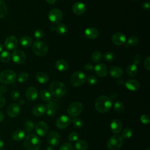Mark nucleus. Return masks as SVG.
Here are the masks:
<instances>
[{
  "instance_id": "1",
  "label": "nucleus",
  "mask_w": 150,
  "mask_h": 150,
  "mask_svg": "<svg viewBox=\"0 0 150 150\" xmlns=\"http://www.w3.org/2000/svg\"><path fill=\"white\" fill-rule=\"evenodd\" d=\"M112 102L111 99L106 96H100L96 100L95 108L100 113H105L111 108Z\"/></svg>"
},
{
  "instance_id": "2",
  "label": "nucleus",
  "mask_w": 150,
  "mask_h": 150,
  "mask_svg": "<svg viewBox=\"0 0 150 150\" xmlns=\"http://www.w3.org/2000/svg\"><path fill=\"white\" fill-rule=\"evenodd\" d=\"M41 144L40 138L33 134H28L23 141V146L26 150H39Z\"/></svg>"
},
{
  "instance_id": "3",
  "label": "nucleus",
  "mask_w": 150,
  "mask_h": 150,
  "mask_svg": "<svg viewBox=\"0 0 150 150\" xmlns=\"http://www.w3.org/2000/svg\"><path fill=\"white\" fill-rule=\"evenodd\" d=\"M66 87L65 85L59 81L52 82L49 87L50 94L55 97H62L66 93Z\"/></svg>"
},
{
  "instance_id": "4",
  "label": "nucleus",
  "mask_w": 150,
  "mask_h": 150,
  "mask_svg": "<svg viewBox=\"0 0 150 150\" xmlns=\"http://www.w3.org/2000/svg\"><path fill=\"white\" fill-rule=\"evenodd\" d=\"M46 107L47 115L50 117H54L60 107V101L57 98H51L45 105Z\"/></svg>"
},
{
  "instance_id": "5",
  "label": "nucleus",
  "mask_w": 150,
  "mask_h": 150,
  "mask_svg": "<svg viewBox=\"0 0 150 150\" xmlns=\"http://www.w3.org/2000/svg\"><path fill=\"white\" fill-rule=\"evenodd\" d=\"M32 51L39 56H44L47 53L48 46L44 42L36 40L32 45Z\"/></svg>"
},
{
  "instance_id": "6",
  "label": "nucleus",
  "mask_w": 150,
  "mask_h": 150,
  "mask_svg": "<svg viewBox=\"0 0 150 150\" xmlns=\"http://www.w3.org/2000/svg\"><path fill=\"white\" fill-rule=\"evenodd\" d=\"M16 79L15 73L11 70H5L0 73V81L4 84L13 83Z\"/></svg>"
},
{
  "instance_id": "7",
  "label": "nucleus",
  "mask_w": 150,
  "mask_h": 150,
  "mask_svg": "<svg viewBox=\"0 0 150 150\" xmlns=\"http://www.w3.org/2000/svg\"><path fill=\"white\" fill-rule=\"evenodd\" d=\"M122 138L118 135H115L108 140L107 146L110 150H118L122 147Z\"/></svg>"
},
{
  "instance_id": "8",
  "label": "nucleus",
  "mask_w": 150,
  "mask_h": 150,
  "mask_svg": "<svg viewBox=\"0 0 150 150\" xmlns=\"http://www.w3.org/2000/svg\"><path fill=\"white\" fill-rule=\"evenodd\" d=\"M86 80V75L82 71H76L70 79V84L73 87H79L81 86Z\"/></svg>"
},
{
  "instance_id": "9",
  "label": "nucleus",
  "mask_w": 150,
  "mask_h": 150,
  "mask_svg": "<svg viewBox=\"0 0 150 150\" xmlns=\"http://www.w3.org/2000/svg\"><path fill=\"white\" fill-rule=\"evenodd\" d=\"M83 108V104L80 102L76 101L71 103L68 106L67 111L69 115L72 117H76L81 112Z\"/></svg>"
},
{
  "instance_id": "10",
  "label": "nucleus",
  "mask_w": 150,
  "mask_h": 150,
  "mask_svg": "<svg viewBox=\"0 0 150 150\" xmlns=\"http://www.w3.org/2000/svg\"><path fill=\"white\" fill-rule=\"evenodd\" d=\"M48 18L53 24H59L62 20L63 14L62 11L57 8H54L50 11L48 14Z\"/></svg>"
},
{
  "instance_id": "11",
  "label": "nucleus",
  "mask_w": 150,
  "mask_h": 150,
  "mask_svg": "<svg viewBox=\"0 0 150 150\" xmlns=\"http://www.w3.org/2000/svg\"><path fill=\"white\" fill-rule=\"evenodd\" d=\"M47 140L49 144L53 146L58 145L61 141V138L59 133L55 131H52L47 135Z\"/></svg>"
},
{
  "instance_id": "12",
  "label": "nucleus",
  "mask_w": 150,
  "mask_h": 150,
  "mask_svg": "<svg viewBox=\"0 0 150 150\" xmlns=\"http://www.w3.org/2000/svg\"><path fill=\"white\" fill-rule=\"evenodd\" d=\"M12 59L15 63L21 64L25 62L26 55L23 50L16 49L12 54Z\"/></svg>"
},
{
  "instance_id": "13",
  "label": "nucleus",
  "mask_w": 150,
  "mask_h": 150,
  "mask_svg": "<svg viewBox=\"0 0 150 150\" xmlns=\"http://www.w3.org/2000/svg\"><path fill=\"white\" fill-rule=\"evenodd\" d=\"M36 133L40 137L45 136L49 130L48 125L44 121H39L38 122L35 127Z\"/></svg>"
},
{
  "instance_id": "14",
  "label": "nucleus",
  "mask_w": 150,
  "mask_h": 150,
  "mask_svg": "<svg viewBox=\"0 0 150 150\" xmlns=\"http://www.w3.org/2000/svg\"><path fill=\"white\" fill-rule=\"evenodd\" d=\"M71 121V120L68 116L66 115H62L57 119L56 121V125L58 128L63 129L69 125Z\"/></svg>"
},
{
  "instance_id": "15",
  "label": "nucleus",
  "mask_w": 150,
  "mask_h": 150,
  "mask_svg": "<svg viewBox=\"0 0 150 150\" xmlns=\"http://www.w3.org/2000/svg\"><path fill=\"white\" fill-rule=\"evenodd\" d=\"M18 45V41L15 36H8L5 41V47L9 50H13L16 49Z\"/></svg>"
},
{
  "instance_id": "16",
  "label": "nucleus",
  "mask_w": 150,
  "mask_h": 150,
  "mask_svg": "<svg viewBox=\"0 0 150 150\" xmlns=\"http://www.w3.org/2000/svg\"><path fill=\"white\" fill-rule=\"evenodd\" d=\"M6 112L11 118L16 117L20 112V108L19 105L16 103H11L8 107Z\"/></svg>"
},
{
  "instance_id": "17",
  "label": "nucleus",
  "mask_w": 150,
  "mask_h": 150,
  "mask_svg": "<svg viewBox=\"0 0 150 150\" xmlns=\"http://www.w3.org/2000/svg\"><path fill=\"white\" fill-rule=\"evenodd\" d=\"M126 36L121 32L114 33L111 37L112 42L115 45H122L126 42Z\"/></svg>"
},
{
  "instance_id": "18",
  "label": "nucleus",
  "mask_w": 150,
  "mask_h": 150,
  "mask_svg": "<svg viewBox=\"0 0 150 150\" xmlns=\"http://www.w3.org/2000/svg\"><path fill=\"white\" fill-rule=\"evenodd\" d=\"M95 73L101 77H105L108 73V69L107 66L103 63H98L96 64L94 68Z\"/></svg>"
},
{
  "instance_id": "19",
  "label": "nucleus",
  "mask_w": 150,
  "mask_h": 150,
  "mask_svg": "<svg viewBox=\"0 0 150 150\" xmlns=\"http://www.w3.org/2000/svg\"><path fill=\"white\" fill-rule=\"evenodd\" d=\"M25 96L28 100L33 101L38 98V93L36 88L33 87H29L26 90Z\"/></svg>"
},
{
  "instance_id": "20",
  "label": "nucleus",
  "mask_w": 150,
  "mask_h": 150,
  "mask_svg": "<svg viewBox=\"0 0 150 150\" xmlns=\"http://www.w3.org/2000/svg\"><path fill=\"white\" fill-rule=\"evenodd\" d=\"M125 85L128 90L133 91H137L140 88L139 83L137 80L132 79H130L127 80V81L125 83Z\"/></svg>"
},
{
  "instance_id": "21",
  "label": "nucleus",
  "mask_w": 150,
  "mask_h": 150,
  "mask_svg": "<svg viewBox=\"0 0 150 150\" xmlns=\"http://www.w3.org/2000/svg\"><path fill=\"white\" fill-rule=\"evenodd\" d=\"M72 11L74 13L77 15H81L85 12L86 6L81 2H77L73 5Z\"/></svg>"
},
{
  "instance_id": "22",
  "label": "nucleus",
  "mask_w": 150,
  "mask_h": 150,
  "mask_svg": "<svg viewBox=\"0 0 150 150\" xmlns=\"http://www.w3.org/2000/svg\"><path fill=\"white\" fill-rule=\"evenodd\" d=\"M46 112V107L44 104H39L34 106L32 108V112L35 116H41Z\"/></svg>"
},
{
  "instance_id": "23",
  "label": "nucleus",
  "mask_w": 150,
  "mask_h": 150,
  "mask_svg": "<svg viewBox=\"0 0 150 150\" xmlns=\"http://www.w3.org/2000/svg\"><path fill=\"white\" fill-rule=\"evenodd\" d=\"M110 128L111 131L114 134L120 133L122 128V122L117 119L113 120L110 124Z\"/></svg>"
},
{
  "instance_id": "24",
  "label": "nucleus",
  "mask_w": 150,
  "mask_h": 150,
  "mask_svg": "<svg viewBox=\"0 0 150 150\" xmlns=\"http://www.w3.org/2000/svg\"><path fill=\"white\" fill-rule=\"evenodd\" d=\"M84 33L85 36L89 39H94L97 38L99 34L97 29L93 27L87 28L85 29Z\"/></svg>"
},
{
  "instance_id": "25",
  "label": "nucleus",
  "mask_w": 150,
  "mask_h": 150,
  "mask_svg": "<svg viewBox=\"0 0 150 150\" xmlns=\"http://www.w3.org/2000/svg\"><path fill=\"white\" fill-rule=\"evenodd\" d=\"M25 136V132L22 129H16L13 131L11 135L12 139L15 141H21L22 140Z\"/></svg>"
},
{
  "instance_id": "26",
  "label": "nucleus",
  "mask_w": 150,
  "mask_h": 150,
  "mask_svg": "<svg viewBox=\"0 0 150 150\" xmlns=\"http://www.w3.org/2000/svg\"><path fill=\"white\" fill-rule=\"evenodd\" d=\"M110 76L114 78H119L123 74V70L118 66H113L110 69Z\"/></svg>"
},
{
  "instance_id": "27",
  "label": "nucleus",
  "mask_w": 150,
  "mask_h": 150,
  "mask_svg": "<svg viewBox=\"0 0 150 150\" xmlns=\"http://www.w3.org/2000/svg\"><path fill=\"white\" fill-rule=\"evenodd\" d=\"M36 80L41 84H45L47 83L49 79V75L43 71L39 72L36 74Z\"/></svg>"
},
{
  "instance_id": "28",
  "label": "nucleus",
  "mask_w": 150,
  "mask_h": 150,
  "mask_svg": "<svg viewBox=\"0 0 150 150\" xmlns=\"http://www.w3.org/2000/svg\"><path fill=\"white\" fill-rule=\"evenodd\" d=\"M68 63L63 59L58 60L55 63V67L56 68V69L60 71H66L68 69Z\"/></svg>"
},
{
  "instance_id": "29",
  "label": "nucleus",
  "mask_w": 150,
  "mask_h": 150,
  "mask_svg": "<svg viewBox=\"0 0 150 150\" xmlns=\"http://www.w3.org/2000/svg\"><path fill=\"white\" fill-rule=\"evenodd\" d=\"M127 74L130 77H135L138 73V67L135 64H130L126 69Z\"/></svg>"
},
{
  "instance_id": "30",
  "label": "nucleus",
  "mask_w": 150,
  "mask_h": 150,
  "mask_svg": "<svg viewBox=\"0 0 150 150\" xmlns=\"http://www.w3.org/2000/svg\"><path fill=\"white\" fill-rule=\"evenodd\" d=\"M88 147V143L83 139L77 140L75 144V148L77 150H86Z\"/></svg>"
},
{
  "instance_id": "31",
  "label": "nucleus",
  "mask_w": 150,
  "mask_h": 150,
  "mask_svg": "<svg viewBox=\"0 0 150 150\" xmlns=\"http://www.w3.org/2000/svg\"><path fill=\"white\" fill-rule=\"evenodd\" d=\"M34 123L32 121L28 120H26L23 124V128L25 133H30L34 128Z\"/></svg>"
},
{
  "instance_id": "32",
  "label": "nucleus",
  "mask_w": 150,
  "mask_h": 150,
  "mask_svg": "<svg viewBox=\"0 0 150 150\" xmlns=\"http://www.w3.org/2000/svg\"><path fill=\"white\" fill-rule=\"evenodd\" d=\"M20 44L23 47H29L32 43V39L28 36H23L20 39Z\"/></svg>"
},
{
  "instance_id": "33",
  "label": "nucleus",
  "mask_w": 150,
  "mask_h": 150,
  "mask_svg": "<svg viewBox=\"0 0 150 150\" xmlns=\"http://www.w3.org/2000/svg\"><path fill=\"white\" fill-rule=\"evenodd\" d=\"M8 14V8L5 3L0 0V18H5Z\"/></svg>"
},
{
  "instance_id": "34",
  "label": "nucleus",
  "mask_w": 150,
  "mask_h": 150,
  "mask_svg": "<svg viewBox=\"0 0 150 150\" xmlns=\"http://www.w3.org/2000/svg\"><path fill=\"white\" fill-rule=\"evenodd\" d=\"M39 96L41 100L45 102H47L51 99V94L49 91H48L46 90H41L40 91Z\"/></svg>"
},
{
  "instance_id": "35",
  "label": "nucleus",
  "mask_w": 150,
  "mask_h": 150,
  "mask_svg": "<svg viewBox=\"0 0 150 150\" xmlns=\"http://www.w3.org/2000/svg\"><path fill=\"white\" fill-rule=\"evenodd\" d=\"M11 59V54L7 50H4L0 54V60L4 63H7L9 62Z\"/></svg>"
},
{
  "instance_id": "36",
  "label": "nucleus",
  "mask_w": 150,
  "mask_h": 150,
  "mask_svg": "<svg viewBox=\"0 0 150 150\" xmlns=\"http://www.w3.org/2000/svg\"><path fill=\"white\" fill-rule=\"evenodd\" d=\"M114 109L116 112L122 113L124 110V105L122 102L116 101L114 104Z\"/></svg>"
},
{
  "instance_id": "37",
  "label": "nucleus",
  "mask_w": 150,
  "mask_h": 150,
  "mask_svg": "<svg viewBox=\"0 0 150 150\" xmlns=\"http://www.w3.org/2000/svg\"><path fill=\"white\" fill-rule=\"evenodd\" d=\"M91 60L94 63H98L102 59V54L99 51H95L91 54Z\"/></svg>"
},
{
  "instance_id": "38",
  "label": "nucleus",
  "mask_w": 150,
  "mask_h": 150,
  "mask_svg": "<svg viewBox=\"0 0 150 150\" xmlns=\"http://www.w3.org/2000/svg\"><path fill=\"white\" fill-rule=\"evenodd\" d=\"M56 30L58 34H59L60 35H63L66 33L67 28V26H66V25H64L63 23H61V24L58 25L56 26Z\"/></svg>"
},
{
  "instance_id": "39",
  "label": "nucleus",
  "mask_w": 150,
  "mask_h": 150,
  "mask_svg": "<svg viewBox=\"0 0 150 150\" xmlns=\"http://www.w3.org/2000/svg\"><path fill=\"white\" fill-rule=\"evenodd\" d=\"M138 42H139V39L138 37L134 35L131 36L127 40V44L131 46H137L138 44Z\"/></svg>"
},
{
  "instance_id": "40",
  "label": "nucleus",
  "mask_w": 150,
  "mask_h": 150,
  "mask_svg": "<svg viewBox=\"0 0 150 150\" xmlns=\"http://www.w3.org/2000/svg\"><path fill=\"white\" fill-rule=\"evenodd\" d=\"M29 79V74L25 72L22 71L18 76V81L19 83H25Z\"/></svg>"
},
{
  "instance_id": "41",
  "label": "nucleus",
  "mask_w": 150,
  "mask_h": 150,
  "mask_svg": "<svg viewBox=\"0 0 150 150\" xmlns=\"http://www.w3.org/2000/svg\"><path fill=\"white\" fill-rule=\"evenodd\" d=\"M132 135V130L131 128H125L121 132V137L125 139H128Z\"/></svg>"
},
{
  "instance_id": "42",
  "label": "nucleus",
  "mask_w": 150,
  "mask_h": 150,
  "mask_svg": "<svg viewBox=\"0 0 150 150\" xmlns=\"http://www.w3.org/2000/svg\"><path fill=\"white\" fill-rule=\"evenodd\" d=\"M114 59H115V56L114 53H112V52H107L103 54V59L106 62H112L114 60Z\"/></svg>"
},
{
  "instance_id": "43",
  "label": "nucleus",
  "mask_w": 150,
  "mask_h": 150,
  "mask_svg": "<svg viewBox=\"0 0 150 150\" xmlns=\"http://www.w3.org/2000/svg\"><path fill=\"white\" fill-rule=\"evenodd\" d=\"M71 122H72L74 126L77 128H81L83 125V122L82 120L79 118H76L74 120H73L72 121H71Z\"/></svg>"
},
{
  "instance_id": "44",
  "label": "nucleus",
  "mask_w": 150,
  "mask_h": 150,
  "mask_svg": "<svg viewBox=\"0 0 150 150\" xmlns=\"http://www.w3.org/2000/svg\"><path fill=\"white\" fill-rule=\"evenodd\" d=\"M59 150H73V146L69 142H65L60 145Z\"/></svg>"
},
{
  "instance_id": "45",
  "label": "nucleus",
  "mask_w": 150,
  "mask_h": 150,
  "mask_svg": "<svg viewBox=\"0 0 150 150\" xmlns=\"http://www.w3.org/2000/svg\"><path fill=\"white\" fill-rule=\"evenodd\" d=\"M87 81L88 84L91 85H95L97 83L98 79L96 76L93 75H90L87 78Z\"/></svg>"
},
{
  "instance_id": "46",
  "label": "nucleus",
  "mask_w": 150,
  "mask_h": 150,
  "mask_svg": "<svg viewBox=\"0 0 150 150\" xmlns=\"http://www.w3.org/2000/svg\"><path fill=\"white\" fill-rule=\"evenodd\" d=\"M43 35L44 33L43 30L41 29H37L34 32V36L38 40H39L41 39H42L43 38Z\"/></svg>"
},
{
  "instance_id": "47",
  "label": "nucleus",
  "mask_w": 150,
  "mask_h": 150,
  "mask_svg": "<svg viewBox=\"0 0 150 150\" xmlns=\"http://www.w3.org/2000/svg\"><path fill=\"white\" fill-rule=\"evenodd\" d=\"M79 135L76 132H71L69 135V140L71 142H75L78 140Z\"/></svg>"
},
{
  "instance_id": "48",
  "label": "nucleus",
  "mask_w": 150,
  "mask_h": 150,
  "mask_svg": "<svg viewBox=\"0 0 150 150\" xmlns=\"http://www.w3.org/2000/svg\"><path fill=\"white\" fill-rule=\"evenodd\" d=\"M140 121L144 124H148L150 122V118L148 115L143 114L140 117Z\"/></svg>"
},
{
  "instance_id": "49",
  "label": "nucleus",
  "mask_w": 150,
  "mask_h": 150,
  "mask_svg": "<svg viewBox=\"0 0 150 150\" xmlns=\"http://www.w3.org/2000/svg\"><path fill=\"white\" fill-rule=\"evenodd\" d=\"M19 96H20V94L18 90H14L11 93V97L12 99L14 101L18 100L19 98Z\"/></svg>"
},
{
  "instance_id": "50",
  "label": "nucleus",
  "mask_w": 150,
  "mask_h": 150,
  "mask_svg": "<svg viewBox=\"0 0 150 150\" xmlns=\"http://www.w3.org/2000/svg\"><path fill=\"white\" fill-rule=\"evenodd\" d=\"M144 66L145 67V69H146L147 70H150V57L148 56L144 63Z\"/></svg>"
},
{
  "instance_id": "51",
  "label": "nucleus",
  "mask_w": 150,
  "mask_h": 150,
  "mask_svg": "<svg viewBox=\"0 0 150 150\" xmlns=\"http://www.w3.org/2000/svg\"><path fill=\"white\" fill-rule=\"evenodd\" d=\"M141 56L139 54H136L134 57V59H133V62H134V64H135V65L138 64L139 62L141 61Z\"/></svg>"
},
{
  "instance_id": "52",
  "label": "nucleus",
  "mask_w": 150,
  "mask_h": 150,
  "mask_svg": "<svg viewBox=\"0 0 150 150\" xmlns=\"http://www.w3.org/2000/svg\"><path fill=\"white\" fill-rule=\"evenodd\" d=\"M84 69L87 71H91L94 69V67L91 63H86L84 66Z\"/></svg>"
},
{
  "instance_id": "53",
  "label": "nucleus",
  "mask_w": 150,
  "mask_h": 150,
  "mask_svg": "<svg viewBox=\"0 0 150 150\" xmlns=\"http://www.w3.org/2000/svg\"><path fill=\"white\" fill-rule=\"evenodd\" d=\"M8 90V88L5 85H2L0 86V94H5Z\"/></svg>"
},
{
  "instance_id": "54",
  "label": "nucleus",
  "mask_w": 150,
  "mask_h": 150,
  "mask_svg": "<svg viewBox=\"0 0 150 150\" xmlns=\"http://www.w3.org/2000/svg\"><path fill=\"white\" fill-rule=\"evenodd\" d=\"M6 103V100L2 95L0 94V108H3Z\"/></svg>"
},
{
  "instance_id": "55",
  "label": "nucleus",
  "mask_w": 150,
  "mask_h": 150,
  "mask_svg": "<svg viewBox=\"0 0 150 150\" xmlns=\"http://www.w3.org/2000/svg\"><path fill=\"white\" fill-rule=\"evenodd\" d=\"M142 7L144 9L148 11L150 8V4L149 2H145L142 4Z\"/></svg>"
},
{
  "instance_id": "56",
  "label": "nucleus",
  "mask_w": 150,
  "mask_h": 150,
  "mask_svg": "<svg viewBox=\"0 0 150 150\" xmlns=\"http://www.w3.org/2000/svg\"><path fill=\"white\" fill-rule=\"evenodd\" d=\"M47 3L50 4V5H53L56 3V0H45Z\"/></svg>"
},
{
  "instance_id": "57",
  "label": "nucleus",
  "mask_w": 150,
  "mask_h": 150,
  "mask_svg": "<svg viewBox=\"0 0 150 150\" xmlns=\"http://www.w3.org/2000/svg\"><path fill=\"white\" fill-rule=\"evenodd\" d=\"M4 147V143L2 139L0 138V150H2Z\"/></svg>"
},
{
  "instance_id": "58",
  "label": "nucleus",
  "mask_w": 150,
  "mask_h": 150,
  "mask_svg": "<svg viewBox=\"0 0 150 150\" xmlns=\"http://www.w3.org/2000/svg\"><path fill=\"white\" fill-rule=\"evenodd\" d=\"M56 29V26L54 25V24H53L52 25L50 26V30H52V31H54Z\"/></svg>"
},
{
  "instance_id": "59",
  "label": "nucleus",
  "mask_w": 150,
  "mask_h": 150,
  "mask_svg": "<svg viewBox=\"0 0 150 150\" xmlns=\"http://www.w3.org/2000/svg\"><path fill=\"white\" fill-rule=\"evenodd\" d=\"M4 119V114L3 112L0 111V122H1Z\"/></svg>"
},
{
  "instance_id": "60",
  "label": "nucleus",
  "mask_w": 150,
  "mask_h": 150,
  "mask_svg": "<svg viewBox=\"0 0 150 150\" xmlns=\"http://www.w3.org/2000/svg\"><path fill=\"white\" fill-rule=\"evenodd\" d=\"M3 47H4V46H3L2 44L0 43V52L2 51V50H3Z\"/></svg>"
},
{
  "instance_id": "61",
  "label": "nucleus",
  "mask_w": 150,
  "mask_h": 150,
  "mask_svg": "<svg viewBox=\"0 0 150 150\" xmlns=\"http://www.w3.org/2000/svg\"><path fill=\"white\" fill-rule=\"evenodd\" d=\"M46 150H54V149H53V148L52 146H49V147H47L46 148Z\"/></svg>"
},
{
  "instance_id": "62",
  "label": "nucleus",
  "mask_w": 150,
  "mask_h": 150,
  "mask_svg": "<svg viewBox=\"0 0 150 150\" xmlns=\"http://www.w3.org/2000/svg\"><path fill=\"white\" fill-rule=\"evenodd\" d=\"M19 103V104H23V103H24V101L23 100H21Z\"/></svg>"
},
{
  "instance_id": "63",
  "label": "nucleus",
  "mask_w": 150,
  "mask_h": 150,
  "mask_svg": "<svg viewBox=\"0 0 150 150\" xmlns=\"http://www.w3.org/2000/svg\"><path fill=\"white\" fill-rule=\"evenodd\" d=\"M145 150H150V149H149V148H148V149H146Z\"/></svg>"
},
{
  "instance_id": "64",
  "label": "nucleus",
  "mask_w": 150,
  "mask_h": 150,
  "mask_svg": "<svg viewBox=\"0 0 150 150\" xmlns=\"http://www.w3.org/2000/svg\"><path fill=\"white\" fill-rule=\"evenodd\" d=\"M134 1H138V0H134Z\"/></svg>"
}]
</instances>
